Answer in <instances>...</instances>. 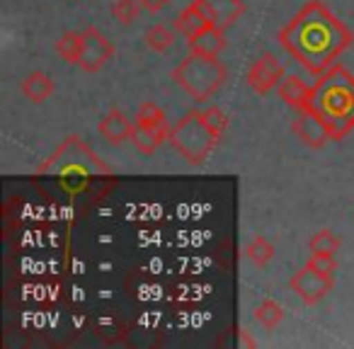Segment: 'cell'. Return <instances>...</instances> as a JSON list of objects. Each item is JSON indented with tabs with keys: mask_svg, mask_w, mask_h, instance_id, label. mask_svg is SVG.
Masks as SVG:
<instances>
[{
	"mask_svg": "<svg viewBox=\"0 0 354 349\" xmlns=\"http://www.w3.org/2000/svg\"><path fill=\"white\" fill-rule=\"evenodd\" d=\"M170 146L175 148L189 165H202L214 153V148L221 141V133H216L204 119L202 109L187 112L175 126L170 129Z\"/></svg>",
	"mask_w": 354,
	"mask_h": 349,
	"instance_id": "277c9868",
	"label": "cell"
},
{
	"mask_svg": "<svg viewBox=\"0 0 354 349\" xmlns=\"http://www.w3.org/2000/svg\"><path fill=\"white\" fill-rule=\"evenodd\" d=\"M100 133H102V138H107L109 143H114V146H119V143H124L129 136H131V124H129V119L124 117L119 109H109L107 114H104L102 119H100Z\"/></svg>",
	"mask_w": 354,
	"mask_h": 349,
	"instance_id": "4fadbf2b",
	"label": "cell"
},
{
	"mask_svg": "<svg viewBox=\"0 0 354 349\" xmlns=\"http://www.w3.org/2000/svg\"><path fill=\"white\" fill-rule=\"evenodd\" d=\"M143 41H146L148 49L156 51V54H165L172 46V41H175V35H172V30H167L165 25H153L146 30Z\"/></svg>",
	"mask_w": 354,
	"mask_h": 349,
	"instance_id": "ac0fdd59",
	"label": "cell"
},
{
	"mask_svg": "<svg viewBox=\"0 0 354 349\" xmlns=\"http://www.w3.org/2000/svg\"><path fill=\"white\" fill-rule=\"evenodd\" d=\"M20 90L30 102L39 104L51 97V93H54V80H51L46 73H41V70H35V73H30L25 80H22Z\"/></svg>",
	"mask_w": 354,
	"mask_h": 349,
	"instance_id": "9a60e30c",
	"label": "cell"
},
{
	"mask_svg": "<svg viewBox=\"0 0 354 349\" xmlns=\"http://www.w3.org/2000/svg\"><path fill=\"white\" fill-rule=\"evenodd\" d=\"M238 334H241V344H243V347H255V344H257L252 337H248L245 330H238Z\"/></svg>",
	"mask_w": 354,
	"mask_h": 349,
	"instance_id": "4316f807",
	"label": "cell"
},
{
	"mask_svg": "<svg viewBox=\"0 0 354 349\" xmlns=\"http://www.w3.org/2000/svg\"><path fill=\"white\" fill-rule=\"evenodd\" d=\"M194 3L207 15V20L223 32L236 25L243 17V12H245V3L243 0H194Z\"/></svg>",
	"mask_w": 354,
	"mask_h": 349,
	"instance_id": "30bf717a",
	"label": "cell"
},
{
	"mask_svg": "<svg viewBox=\"0 0 354 349\" xmlns=\"http://www.w3.org/2000/svg\"><path fill=\"white\" fill-rule=\"evenodd\" d=\"M114 44L97 30V27H85L83 30V54H80V68L88 73H97L112 61Z\"/></svg>",
	"mask_w": 354,
	"mask_h": 349,
	"instance_id": "8992f818",
	"label": "cell"
},
{
	"mask_svg": "<svg viewBox=\"0 0 354 349\" xmlns=\"http://www.w3.org/2000/svg\"><path fill=\"white\" fill-rule=\"evenodd\" d=\"M291 131L308 148H323L328 141H333V133H330L328 124L318 114L308 112V109H299L296 119L291 122Z\"/></svg>",
	"mask_w": 354,
	"mask_h": 349,
	"instance_id": "9c48e42d",
	"label": "cell"
},
{
	"mask_svg": "<svg viewBox=\"0 0 354 349\" xmlns=\"http://www.w3.org/2000/svg\"><path fill=\"white\" fill-rule=\"evenodd\" d=\"M138 12H141V3H138V0H114L112 15H114V20L122 22V25H131L138 17Z\"/></svg>",
	"mask_w": 354,
	"mask_h": 349,
	"instance_id": "603a6c76",
	"label": "cell"
},
{
	"mask_svg": "<svg viewBox=\"0 0 354 349\" xmlns=\"http://www.w3.org/2000/svg\"><path fill=\"white\" fill-rule=\"evenodd\" d=\"M202 114H204V119H207L209 126L223 136V131H226V126H228V117H226V114H223L218 107H207V109H202Z\"/></svg>",
	"mask_w": 354,
	"mask_h": 349,
	"instance_id": "d4e9b609",
	"label": "cell"
},
{
	"mask_svg": "<svg viewBox=\"0 0 354 349\" xmlns=\"http://www.w3.org/2000/svg\"><path fill=\"white\" fill-rule=\"evenodd\" d=\"M308 247H310V252H315V255H335L339 247V238L335 236L333 231H318L308 240Z\"/></svg>",
	"mask_w": 354,
	"mask_h": 349,
	"instance_id": "7402d4cb",
	"label": "cell"
},
{
	"mask_svg": "<svg viewBox=\"0 0 354 349\" xmlns=\"http://www.w3.org/2000/svg\"><path fill=\"white\" fill-rule=\"evenodd\" d=\"M228 78L226 66L218 61V56H202V54H189L187 59L180 61L175 70H172V80H175L194 102H209L218 90L223 88Z\"/></svg>",
	"mask_w": 354,
	"mask_h": 349,
	"instance_id": "3957f363",
	"label": "cell"
},
{
	"mask_svg": "<svg viewBox=\"0 0 354 349\" xmlns=\"http://www.w3.org/2000/svg\"><path fill=\"white\" fill-rule=\"evenodd\" d=\"M187 49L189 54H202V56H218L223 49H226V37H223V30L218 27H207L202 35L187 39Z\"/></svg>",
	"mask_w": 354,
	"mask_h": 349,
	"instance_id": "7c38bea8",
	"label": "cell"
},
{
	"mask_svg": "<svg viewBox=\"0 0 354 349\" xmlns=\"http://www.w3.org/2000/svg\"><path fill=\"white\" fill-rule=\"evenodd\" d=\"M286 78L284 64L277 59L274 54H262L255 64L248 70V85L255 90L257 95H267L274 88H279V83Z\"/></svg>",
	"mask_w": 354,
	"mask_h": 349,
	"instance_id": "ba28073f",
	"label": "cell"
},
{
	"mask_svg": "<svg viewBox=\"0 0 354 349\" xmlns=\"http://www.w3.org/2000/svg\"><path fill=\"white\" fill-rule=\"evenodd\" d=\"M136 124H141V126H146V129H160L167 124V119H165V112H162L156 102H143L141 107H138Z\"/></svg>",
	"mask_w": 354,
	"mask_h": 349,
	"instance_id": "44dd1931",
	"label": "cell"
},
{
	"mask_svg": "<svg viewBox=\"0 0 354 349\" xmlns=\"http://www.w3.org/2000/svg\"><path fill=\"white\" fill-rule=\"evenodd\" d=\"M56 54L66 61V64H80V54H83V32H64L56 41Z\"/></svg>",
	"mask_w": 354,
	"mask_h": 349,
	"instance_id": "e0dca14e",
	"label": "cell"
},
{
	"mask_svg": "<svg viewBox=\"0 0 354 349\" xmlns=\"http://www.w3.org/2000/svg\"><path fill=\"white\" fill-rule=\"evenodd\" d=\"M175 27H177V32H180V35H185L187 39H192V37L202 35L207 27H212V22H209L207 15L199 10L197 3H192V6H187L183 12H180V15H177Z\"/></svg>",
	"mask_w": 354,
	"mask_h": 349,
	"instance_id": "5bb4252c",
	"label": "cell"
},
{
	"mask_svg": "<svg viewBox=\"0 0 354 349\" xmlns=\"http://www.w3.org/2000/svg\"><path fill=\"white\" fill-rule=\"evenodd\" d=\"M170 124H165V126L160 129H146L141 126V124H136V126L131 129V136H129V141L133 143V148L136 151H141L143 155H151V153H156V148H160L162 143L170 138Z\"/></svg>",
	"mask_w": 354,
	"mask_h": 349,
	"instance_id": "8fae6325",
	"label": "cell"
},
{
	"mask_svg": "<svg viewBox=\"0 0 354 349\" xmlns=\"http://www.w3.org/2000/svg\"><path fill=\"white\" fill-rule=\"evenodd\" d=\"M281 318H284V308H281V305L277 303V301H272V299H265L255 308V320L265 330H274L277 325L281 323Z\"/></svg>",
	"mask_w": 354,
	"mask_h": 349,
	"instance_id": "ffe728a7",
	"label": "cell"
},
{
	"mask_svg": "<svg viewBox=\"0 0 354 349\" xmlns=\"http://www.w3.org/2000/svg\"><path fill=\"white\" fill-rule=\"evenodd\" d=\"M301 109L318 114L328 124L333 141H342L354 131V75L344 66L335 64L310 85L308 100Z\"/></svg>",
	"mask_w": 354,
	"mask_h": 349,
	"instance_id": "7a4b0ae2",
	"label": "cell"
},
{
	"mask_svg": "<svg viewBox=\"0 0 354 349\" xmlns=\"http://www.w3.org/2000/svg\"><path fill=\"white\" fill-rule=\"evenodd\" d=\"M138 3H141V8H146L148 12H160L170 0H138Z\"/></svg>",
	"mask_w": 354,
	"mask_h": 349,
	"instance_id": "484cf974",
	"label": "cell"
},
{
	"mask_svg": "<svg viewBox=\"0 0 354 349\" xmlns=\"http://www.w3.org/2000/svg\"><path fill=\"white\" fill-rule=\"evenodd\" d=\"M308 93H310V88L304 83V78H299V75H286V78L279 83V97L294 109L304 107L306 100H308Z\"/></svg>",
	"mask_w": 354,
	"mask_h": 349,
	"instance_id": "2e32d148",
	"label": "cell"
},
{
	"mask_svg": "<svg viewBox=\"0 0 354 349\" xmlns=\"http://www.w3.org/2000/svg\"><path fill=\"white\" fill-rule=\"evenodd\" d=\"M245 255H248V260H250L252 265L267 267L272 260H274V247H272L270 240H265L262 236H257V238H252V240L248 243Z\"/></svg>",
	"mask_w": 354,
	"mask_h": 349,
	"instance_id": "d6986e66",
	"label": "cell"
},
{
	"mask_svg": "<svg viewBox=\"0 0 354 349\" xmlns=\"http://www.w3.org/2000/svg\"><path fill=\"white\" fill-rule=\"evenodd\" d=\"M109 175V167L80 141L78 136H68L59 146V151L37 167V175H56L66 180L68 175Z\"/></svg>",
	"mask_w": 354,
	"mask_h": 349,
	"instance_id": "5b68a950",
	"label": "cell"
},
{
	"mask_svg": "<svg viewBox=\"0 0 354 349\" xmlns=\"http://www.w3.org/2000/svg\"><path fill=\"white\" fill-rule=\"evenodd\" d=\"M277 41L296 64L320 75L333 68L337 56L352 46L354 35L320 0H308L291 22L281 27Z\"/></svg>",
	"mask_w": 354,
	"mask_h": 349,
	"instance_id": "6da1fadb",
	"label": "cell"
},
{
	"mask_svg": "<svg viewBox=\"0 0 354 349\" xmlns=\"http://www.w3.org/2000/svg\"><path fill=\"white\" fill-rule=\"evenodd\" d=\"M306 267H310V270L320 272V274H325V276H333L335 270H337V262H335L333 255H315L313 252V255L308 257V262H306Z\"/></svg>",
	"mask_w": 354,
	"mask_h": 349,
	"instance_id": "cb8c5ba5",
	"label": "cell"
},
{
	"mask_svg": "<svg viewBox=\"0 0 354 349\" xmlns=\"http://www.w3.org/2000/svg\"><path fill=\"white\" fill-rule=\"evenodd\" d=\"M289 289L294 291L304 303L313 305V303H318V301H323L325 296L333 291V276L320 274V272L310 270V267H301L289 279Z\"/></svg>",
	"mask_w": 354,
	"mask_h": 349,
	"instance_id": "52a82bcc",
	"label": "cell"
}]
</instances>
